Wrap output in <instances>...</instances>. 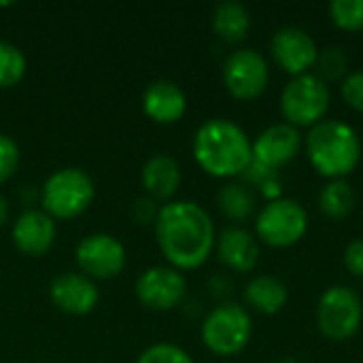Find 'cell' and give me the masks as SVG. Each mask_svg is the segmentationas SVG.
Returning a JSON list of instances; mask_svg holds the SVG:
<instances>
[{"label": "cell", "instance_id": "cell-28", "mask_svg": "<svg viewBox=\"0 0 363 363\" xmlns=\"http://www.w3.org/2000/svg\"><path fill=\"white\" fill-rule=\"evenodd\" d=\"M19 166V147L17 143L6 136L0 134V183L9 181L13 177V172Z\"/></svg>", "mask_w": 363, "mask_h": 363}, {"label": "cell", "instance_id": "cell-22", "mask_svg": "<svg viewBox=\"0 0 363 363\" xmlns=\"http://www.w3.org/2000/svg\"><path fill=\"white\" fill-rule=\"evenodd\" d=\"M355 191L347 179L328 181L319 191V211L332 221L347 219L355 211Z\"/></svg>", "mask_w": 363, "mask_h": 363}, {"label": "cell", "instance_id": "cell-25", "mask_svg": "<svg viewBox=\"0 0 363 363\" xmlns=\"http://www.w3.org/2000/svg\"><path fill=\"white\" fill-rule=\"evenodd\" d=\"M328 13L338 30L351 34L363 32V0H334Z\"/></svg>", "mask_w": 363, "mask_h": 363}, {"label": "cell", "instance_id": "cell-7", "mask_svg": "<svg viewBox=\"0 0 363 363\" xmlns=\"http://www.w3.org/2000/svg\"><path fill=\"white\" fill-rule=\"evenodd\" d=\"M96 196L91 177L81 168L55 170L40 189L43 211L55 219H74L85 213Z\"/></svg>", "mask_w": 363, "mask_h": 363}, {"label": "cell", "instance_id": "cell-17", "mask_svg": "<svg viewBox=\"0 0 363 363\" xmlns=\"http://www.w3.org/2000/svg\"><path fill=\"white\" fill-rule=\"evenodd\" d=\"M11 236L21 253L38 257L55 242V221L45 211H26L15 219Z\"/></svg>", "mask_w": 363, "mask_h": 363}, {"label": "cell", "instance_id": "cell-33", "mask_svg": "<svg viewBox=\"0 0 363 363\" xmlns=\"http://www.w3.org/2000/svg\"><path fill=\"white\" fill-rule=\"evenodd\" d=\"M362 143H363V134H362Z\"/></svg>", "mask_w": 363, "mask_h": 363}, {"label": "cell", "instance_id": "cell-31", "mask_svg": "<svg viewBox=\"0 0 363 363\" xmlns=\"http://www.w3.org/2000/svg\"><path fill=\"white\" fill-rule=\"evenodd\" d=\"M9 221V202L4 196H0V228Z\"/></svg>", "mask_w": 363, "mask_h": 363}, {"label": "cell", "instance_id": "cell-32", "mask_svg": "<svg viewBox=\"0 0 363 363\" xmlns=\"http://www.w3.org/2000/svg\"><path fill=\"white\" fill-rule=\"evenodd\" d=\"M277 363H298L296 359H291V357H285V359H281V362H277Z\"/></svg>", "mask_w": 363, "mask_h": 363}, {"label": "cell", "instance_id": "cell-21", "mask_svg": "<svg viewBox=\"0 0 363 363\" xmlns=\"http://www.w3.org/2000/svg\"><path fill=\"white\" fill-rule=\"evenodd\" d=\"M217 206L232 223H242L255 215L257 196L245 181H228L217 194Z\"/></svg>", "mask_w": 363, "mask_h": 363}, {"label": "cell", "instance_id": "cell-12", "mask_svg": "<svg viewBox=\"0 0 363 363\" xmlns=\"http://www.w3.org/2000/svg\"><path fill=\"white\" fill-rule=\"evenodd\" d=\"M270 53L274 64L294 79L313 72L319 57V47L306 30L287 26L274 32L270 40Z\"/></svg>", "mask_w": 363, "mask_h": 363}, {"label": "cell", "instance_id": "cell-26", "mask_svg": "<svg viewBox=\"0 0 363 363\" xmlns=\"http://www.w3.org/2000/svg\"><path fill=\"white\" fill-rule=\"evenodd\" d=\"M136 363H196L194 357L177 345L160 342L140 353Z\"/></svg>", "mask_w": 363, "mask_h": 363}, {"label": "cell", "instance_id": "cell-15", "mask_svg": "<svg viewBox=\"0 0 363 363\" xmlns=\"http://www.w3.org/2000/svg\"><path fill=\"white\" fill-rule=\"evenodd\" d=\"M215 253L228 270L247 274L257 268L262 247L253 232H249L240 225H230L217 236Z\"/></svg>", "mask_w": 363, "mask_h": 363}, {"label": "cell", "instance_id": "cell-10", "mask_svg": "<svg viewBox=\"0 0 363 363\" xmlns=\"http://www.w3.org/2000/svg\"><path fill=\"white\" fill-rule=\"evenodd\" d=\"M134 294L145 308L168 313L185 300L187 279L172 266H153L138 277Z\"/></svg>", "mask_w": 363, "mask_h": 363}, {"label": "cell", "instance_id": "cell-14", "mask_svg": "<svg viewBox=\"0 0 363 363\" xmlns=\"http://www.w3.org/2000/svg\"><path fill=\"white\" fill-rule=\"evenodd\" d=\"M51 302L66 315H89L100 300V291L91 279L81 272H62L49 285Z\"/></svg>", "mask_w": 363, "mask_h": 363}, {"label": "cell", "instance_id": "cell-27", "mask_svg": "<svg viewBox=\"0 0 363 363\" xmlns=\"http://www.w3.org/2000/svg\"><path fill=\"white\" fill-rule=\"evenodd\" d=\"M340 96L349 108L363 115V70H351L340 81Z\"/></svg>", "mask_w": 363, "mask_h": 363}, {"label": "cell", "instance_id": "cell-18", "mask_svg": "<svg viewBox=\"0 0 363 363\" xmlns=\"http://www.w3.org/2000/svg\"><path fill=\"white\" fill-rule=\"evenodd\" d=\"M140 179L145 191L153 202H172L174 194L181 187V166L174 157L160 153L147 160Z\"/></svg>", "mask_w": 363, "mask_h": 363}, {"label": "cell", "instance_id": "cell-8", "mask_svg": "<svg viewBox=\"0 0 363 363\" xmlns=\"http://www.w3.org/2000/svg\"><path fill=\"white\" fill-rule=\"evenodd\" d=\"M308 232V213L294 198L266 202L255 215V238L270 249L296 247Z\"/></svg>", "mask_w": 363, "mask_h": 363}, {"label": "cell", "instance_id": "cell-29", "mask_svg": "<svg viewBox=\"0 0 363 363\" xmlns=\"http://www.w3.org/2000/svg\"><path fill=\"white\" fill-rule=\"evenodd\" d=\"M342 262L355 279H363V238H355L345 247Z\"/></svg>", "mask_w": 363, "mask_h": 363}, {"label": "cell", "instance_id": "cell-30", "mask_svg": "<svg viewBox=\"0 0 363 363\" xmlns=\"http://www.w3.org/2000/svg\"><path fill=\"white\" fill-rule=\"evenodd\" d=\"M157 213L160 211L155 208V202L151 198H143V200L134 202V217L138 223H151V221L155 223Z\"/></svg>", "mask_w": 363, "mask_h": 363}, {"label": "cell", "instance_id": "cell-2", "mask_svg": "<svg viewBox=\"0 0 363 363\" xmlns=\"http://www.w3.org/2000/svg\"><path fill=\"white\" fill-rule=\"evenodd\" d=\"M194 160L215 179H240L253 164V143L247 132L230 119H208L194 134Z\"/></svg>", "mask_w": 363, "mask_h": 363}, {"label": "cell", "instance_id": "cell-11", "mask_svg": "<svg viewBox=\"0 0 363 363\" xmlns=\"http://www.w3.org/2000/svg\"><path fill=\"white\" fill-rule=\"evenodd\" d=\"M81 274L91 281H108L121 274L125 266V249L111 234L85 236L74 251Z\"/></svg>", "mask_w": 363, "mask_h": 363}, {"label": "cell", "instance_id": "cell-16", "mask_svg": "<svg viewBox=\"0 0 363 363\" xmlns=\"http://www.w3.org/2000/svg\"><path fill=\"white\" fill-rule=\"evenodd\" d=\"M143 111L155 123H177L187 113V96L174 81L157 79L143 94Z\"/></svg>", "mask_w": 363, "mask_h": 363}, {"label": "cell", "instance_id": "cell-1", "mask_svg": "<svg viewBox=\"0 0 363 363\" xmlns=\"http://www.w3.org/2000/svg\"><path fill=\"white\" fill-rule=\"evenodd\" d=\"M155 238L168 266L179 272L198 270L215 251V223L194 200L166 202L155 219Z\"/></svg>", "mask_w": 363, "mask_h": 363}, {"label": "cell", "instance_id": "cell-3", "mask_svg": "<svg viewBox=\"0 0 363 363\" xmlns=\"http://www.w3.org/2000/svg\"><path fill=\"white\" fill-rule=\"evenodd\" d=\"M304 153L319 177L340 181L351 177L362 162V134L342 119H325L304 134Z\"/></svg>", "mask_w": 363, "mask_h": 363}, {"label": "cell", "instance_id": "cell-4", "mask_svg": "<svg viewBox=\"0 0 363 363\" xmlns=\"http://www.w3.org/2000/svg\"><path fill=\"white\" fill-rule=\"evenodd\" d=\"M204 347L217 357L240 355L253 338L251 313L238 302H221L202 321Z\"/></svg>", "mask_w": 363, "mask_h": 363}, {"label": "cell", "instance_id": "cell-6", "mask_svg": "<svg viewBox=\"0 0 363 363\" xmlns=\"http://www.w3.org/2000/svg\"><path fill=\"white\" fill-rule=\"evenodd\" d=\"M315 321L321 336L330 342H349L362 330L363 302L349 285L328 287L315 308Z\"/></svg>", "mask_w": 363, "mask_h": 363}, {"label": "cell", "instance_id": "cell-9", "mask_svg": "<svg viewBox=\"0 0 363 363\" xmlns=\"http://www.w3.org/2000/svg\"><path fill=\"white\" fill-rule=\"evenodd\" d=\"M221 77L234 100L253 102L270 85V64L257 49L240 47L225 57Z\"/></svg>", "mask_w": 363, "mask_h": 363}, {"label": "cell", "instance_id": "cell-13", "mask_svg": "<svg viewBox=\"0 0 363 363\" xmlns=\"http://www.w3.org/2000/svg\"><path fill=\"white\" fill-rule=\"evenodd\" d=\"M251 143H253V162L274 172L291 164L304 149L302 132L285 121L268 125Z\"/></svg>", "mask_w": 363, "mask_h": 363}, {"label": "cell", "instance_id": "cell-23", "mask_svg": "<svg viewBox=\"0 0 363 363\" xmlns=\"http://www.w3.org/2000/svg\"><path fill=\"white\" fill-rule=\"evenodd\" d=\"M26 55L23 51L6 40H0V89L17 85L26 74Z\"/></svg>", "mask_w": 363, "mask_h": 363}, {"label": "cell", "instance_id": "cell-20", "mask_svg": "<svg viewBox=\"0 0 363 363\" xmlns=\"http://www.w3.org/2000/svg\"><path fill=\"white\" fill-rule=\"evenodd\" d=\"M251 30V13L242 2L236 0H228V2H219L213 11V32L230 43V45H238L247 38Z\"/></svg>", "mask_w": 363, "mask_h": 363}, {"label": "cell", "instance_id": "cell-19", "mask_svg": "<svg viewBox=\"0 0 363 363\" xmlns=\"http://www.w3.org/2000/svg\"><path fill=\"white\" fill-rule=\"evenodd\" d=\"M242 298L251 311L272 317V315H279L287 306L289 289L281 279H277L272 274H255L245 285Z\"/></svg>", "mask_w": 363, "mask_h": 363}, {"label": "cell", "instance_id": "cell-24", "mask_svg": "<svg viewBox=\"0 0 363 363\" xmlns=\"http://www.w3.org/2000/svg\"><path fill=\"white\" fill-rule=\"evenodd\" d=\"M315 68H317L315 74L319 79H323L328 85L332 81H338L340 83L351 72L349 70V55L345 53L342 47H336V45L325 47V49H319V57H317Z\"/></svg>", "mask_w": 363, "mask_h": 363}, {"label": "cell", "instance_id": "cell-5", "mask_svg": "<svg viewBox=\"0 0 363 363\" xmlns=\"http://www.w3.org/2000/svg\"><path fill=\"white\" fill-rule=\"evenodd\" d=\"M332 106V91L330 85L319 79L315 72L294 77L281 91L279 108L285 123L302 130H311L317 123L328 119Z\"/></svg>", "mask_w": 363, "mask_h": 363}]
</instances>
